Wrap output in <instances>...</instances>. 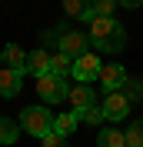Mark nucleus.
Here are the masks:
<instances>
[{
    "label": "nucleus",
    "mask_w": 143,
    "mask_h": 147,
    "mask_svg": "<svg viewBox=\"0 0 143 147\" xmlns=\"http://www.w3.org/2000/svg\"><path fill=\"white\" fill-rule=\"evenodd\" d=\"M87 47H90V37H83L80 30H67V34L60 37V50H63L67 57H73V60L83 57V54H90Z\"/></svg>",
    "instance_id": "obj_7"
},
{
    "label": "nucleus",
    "mask_w": 143,
    "mask_h": 147,
    "mask_svg": "<svg viewBox=\"0 0 143 147\" xmlns=\"http://www.w3.org/2000/svg\"><path fill=\"white\" fill-rule=\"evenodd\" d=\"M123 137H126V147H143V120H133Z\"/></svg>",
    "instance_id": "obj_18"
},
{
    "label": "nucleus",
    "mask_w": 143,
    "mask_h": 147,
    "mask_svg": "<svg viewBox=\"0 0 143 147\" xmlns=\"http://www.w3.org/2000/svg\"><path fill=\"white\" fill-rule=\"evenodd\" d=\"M90 3H93L97 17H113V10L120 7V0H90Z\"/></svg>",
    "instance_id": "obj_19"
},
{
    "label": "nucleus",
    "mask_w": 143,
    "mask_h": 147,
    "mask_svg": "<svg viewBox=\"0 0 143 147\" xmlns=\"http://www.w3.org/2000/svg\"><path fill=\"white\" fill-rule=\"evenodd\" d=\"M20 130H27L30 137H43L53 130V114L47 107H23L20 110Z\"/></svg>",
    "instance_id": "obj_2"
},
{
    "label": "nucleus",
    "mask_w": 143,
    "mask_h": 147,
    "mask_svg": "<svg viewBox=\"0 0 143 147\" xmlns=\"http://www.w3.org/2000/svg\"><path fill=\"white\" fill-rule=\"evenodd\" d=\"M126 80V70L120 64H103V70H100V84H103V90H120Z\"/></svg>",
    "instance_id": "obj_8"
},
{
    "label": "nucleus",
    "mask_w": 143,
    "mask_h": 147,
    "mask_svg": "<svg viewBox=\"0 0 143 147\" xmlns=\"http://www.w3.org/2000/svg\"><path fill=\"white\" fill-rule=\"evenodd\" d=\"M80 120H87V124H93V127H100V124H103L107 117H103V107H97V104H93V107H87V110L80 114Z\"/></svg>",
    "instance_id": "obj_20"
},
{
    "label": "nucleus",
    "mask_w": 143,
    "mask_h": 147,
    "mask_svg": "<svg viewBox=\"0 0 143 147\" xmlns=\"http://www.w3.org/2000/svg\"><path fill=\"white\" fill-rule=\"evenodd\" d=\"M27 74H37V77L50 74V54L47 50H30L27 54Z\"/></svg>",
    "instance_id": "obj_10"
},
{
    "label": "nucleus",
    "mask_w": 143,
    "mask_h": 147,
    "mask_svg": "<svg viewBox=\"0 0 143 147\" xmlns=\"http://www.w3.org/2000/svg\"><path fill=\"white\" fill-rule=\"evenodd\" d=\"M140 3H143V0H120V7H126V10H136Z\"/></svg>",
    "instance_id": "obj_22"
},
{
    "label": "nucleus",
    "mask_w": 143,
    "mask_h": 147,
    "mask_svg": "<svg viewBox=\"0 0 143 147\" xmlns=\"http://www.w3.org/2000/svg\"><path fill=\"white\" fill-rule=\"evenodd\" d=\"M67 100L73 104V110L77 114H83L87 107H93L97 104V97H93V90H90V84H77V87H70V97Z\"/></svg>",
    "instance_id": "obj_9"
},
{
    "label": "nucleus",
    "mask_w": 143,
    "mask_h": 147,
    "mask_svg": "<svg viewBox=\"0 0 143 147\" xmlns=\"http://www.w3.org/2000/svg\"><path fill=\"white\" fill-rule=\"evenodd\" d=\"M100 70H103V64H100L97 54H83L73 60V80L77 84H90V80H100Z\"/></svg>",
    "instance_id": "obj_4"
},
{
    "label": "nucleus",
    "mask_w": 143,
    "mask_h": 147,
    "mask_svg": "<svg viewBox=\"0 0 143 147\" xmlns=\"http://www.w3.org/2000/svg\"><path fill=\"white\" fill-rule=\"evenodd\" d=\"M17 134H20V124H13V120H7V117H0V147L13 144V140H17Z\"/></svg>",
    "instance_id": "obj_16"
},
{
    "label": "nucleus",
    "mask_w": 143,
    "mask_h": 147,
    "mask_svg": "<svg viewBox=\"0 0 143 147\" xmlns=\"http://www.w3.org/2000/svg\"><path fill=\"white\" fill-rule=\"evenodd\" d=\"M40 147H67V137H60L57 130H50V134L40 137Z\"/></svg>",
    "instance_id": "obj_21"
},
{
    "label": "nucleus",
    "mask_w": 143,
    "mask_h": 147,
    "mask_svg": "<svg viewBox=\"0 0 143 147\" xmlns=\"http://www.w3.org/2000/svg\"><path fill=\"white\" fill-rule=\"evenodd\" d=\"M0 64H3V60H0Z\"/></svg>",
    "instance_id": "obj_23"
},
{
    "label": "nucleus",
    "mask_w": 143,
    "mask_h": 147,
    "mask_svg": "<svg viewBox=\"0 0 143 147\" xmlns=\"http://www.w3.org/2000/svg\"><path fill=\"white\" fill-rule=\"evenodd\" d=\"M37 94H40L47 104H63L70 97L67 77H60V74H43V77H37Z\"/></svg>",
    "instance_id": "obj_3"
},
{
    "label": "nucleus",
    "mask_w": 143,
    "mask_h": 147,
    "mask_svg": "<svg viewBox=\"0 0 143 147\" xmlns=\"http://www.w3.org/2000/svg\"><path fill=\"white\" fill-rule=\"evenodd\" d=\"M103 117L107 120H123V117H130V100L123 97V90H107V97H103Z\"/></svg>",
    "instance_id": "obj_5"
},
{
    "label": "nucleus",
    "mask_w": 143,
    "mask_h": 147,
    "mask_svg": "<svg viewBox=\"0 0 143 147\" xmlns=\"http://www.w3.org/2000/svg\"><path fill=\"white\" fill-rule=\"evenodd\" d=\"M70 70H73V57H67L63 50L50 54V74H60V77H67Z\"/></svg>",
    "instance_id": "obj_15"
},
{
    "label": "nucleus",
    "mask_w": 143,
    "mask_h": 147,
    "mask_svg": "<svg viewBox=\"0 0 143 147\" xmlns=\"http://www.w3.org/2000/svg\"><path fill=\"white\" fill-rule=\"evenodd\" d=\"M97 144L100 147H126V137H123V130H116V127H100Z\"/></svg>",
    "instance_id": "obj_14"
},
{
    "label": "nucleus",
    "mask_w": 143,
    "mask_h": 147,
    "mask_svg": "<svg viewBox=\"0 0 143 147\" xmlns=\"http://www.w3.org/2000/svg\"><path fill=\"white\" fill-rule=\"evenodd\" d=\"M120 90H123V97L130 104H133V100H143V80H136V77H126Z\"/></svg>",
    "instance_id": "obj_17"
},
{
    "label": "nucleus",
    "mask_w": 143,
    "mask_h": 147,
    "mask_svg": "<svg viewBox=\"0 0 143 147\" xmlns=\"http://www.w3.org/2000/svg\"><path fill=\"white\" fill-rule=\"evenodd\" d=\"M63 10L70 13V17H80V20H93V3L90 0H63Z\"/></svg>",
    "instance_id": "obj_13"
},
{
    "label": "nucleus",
    "mask_w": 143,
    "mask_h": 147,
    "mask_svg": "<svg viewBox=\"0 0 143 147\" xmlns=\"http://www.w3.org/2000/svg\"><path fill=\"white\" fill-rule=\"evenodd\" d=\"M23 77H27L23 67H0V94L3 97H17L20 87H23Z\"/></svg>",
    "instance_id": "obj_6"
},
{
    "label": "nucleus",
    "mask_w": 143,
    "mask_h": 147,
    "mask_svg": "<svg viewBox=\"0 0 143 147\" xmlns=\"http://www.w3.org/2000/svg\"><path fill=\"white\" fill-rule=\"evenodd\" d=\"M77 124H80V114H77V110H70V114H57V117H53V130L60 134V137H70L73 130H77Z\"/></svg>",
    "instance_id": "obj_12"
},
{
    "label": "nucleus",
    "mask_w": 143,
    "mask_h": 147,
    "mask_svg": "<svg viewBox=\"0 0 143 147\" xmlns=\"http://www.w3.org/2000/svg\"><path fill=\"white\" fill-rule=\"evenodd\" d=\"M0 60H3L7 67H23V70H27V50H23L20 44H7L3 50H0Z\"/></svg>",
    "instance_id": "obj_11"
},
{
    "label": "nucleus",
    "mask_w": 143,
    "mask_h": 147,
    "mask_svg": "<svg viewBox=\"0 0 143 147\" xmlns=\"http://www.w3.org/2000/svg\"><path fill=\"white\" fill-rule=\"evenodd\" d=\"M90 44L100 54H120L126 47V27L116 17H93L90 20Z\"/></svg>",
    "instance_id": "obj_1"
}]
</instances>
